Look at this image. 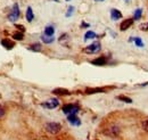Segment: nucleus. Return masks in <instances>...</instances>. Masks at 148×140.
I'll list each match as a JSON object with an SVG mask.
<instances>
[{
  "mask_svg": "<svg viewBox=\"0 0 148 140\" xmlns=\"http://www.w3.org/2000/svg\"><path fill=\"white\" fill-rule=\"evenodd\" d=\"M117 99H119V100H122V102H124V103H128V104H131V103H132V99L129 98V97H127V96H119Z\"/></svg>",
  "mask_w": 148,
  "mask_h": 140,
  "instance_id": "obj_19",
  "label": "nucleus"
},
{
  "mask_svg": "<svg viewBox=\"0 0 148 140\" xmlns=\"http://www.w3.org/2000/svg\"><path fill=\"white\" fill-rule=\"evenodd\" d=\"M133 41H134V45H136L137 47H139V48H143V47H144V42L141 41V39H140V38L136 36V38L133 39Z\"/></svg>",
  "mask_w": 148,
  "mask_h": 140,
  "instance_id": "obj_18",
  "label": "nucleus"
},
{
  "mask_svg": "<svg viewBox=\"0 0 148 140\" xmlns=\"http://www.w3.org/2000/svg\"><path fill=\"white\" fill-rule=\"evenodd\" d=\"M18 17H19V7L17 3H14L10 14L8 15V19H9L10 22H15Z\"/></svg>",
  "mask_w": 148,
  "mask_h": 140,
  "instance_id": "obj_3",
  "label": "nucleus"
},
{
  "mask_svg": "<svg viewBox=\"0 0 148 140\" xmlns=\"http://www.w3.org/2000/svg\"><path fill=\"white\" fill-rule=\"evenodd\" d=\"M133 24V19L132 18H128V19H124L122 23H121V26H120V29H121V31H125V30H128L130 26Z\"/></svg>",
  "mask_w": 148,
  "mask_h": 140,
  "instance_id": "obj_6",
  "label": "nucleus"
},
{
  "mask_svg": "<svg viewBox=\"0 0 148 140\" xmlns=\"http://www.w3.org/2000/svg\"><path fill=\"white\" fill-rule=\"evenodd\" d=\"M73 12H74V7L73 6H70V7H69V12L66 13V17H70V16L73 14Z\"/></svg>",
  "mask_w": 148,
  "mask_h": 140,
  "instance_id": "obj_22",
  "label": "nucleus"
},
{
  "mask_svg": "<svg viewBox=\"0 0 148 140\" xmlns=\"http://www.w3.org/2000/svg\"><path fill=\"white\" fill-rule=\"evenodd\" d=\"M97 35H96V33L95 32H92V31H88L87 33H86V35H84V40H88V39H95Z\"/></svg>",
  "mask_w": 148,
  "mask_h": 140,
  "instance_id": "obj_20",
  "label": "nucleus"
},
{
  "mask_svg": "<svg viewBox=\"0 0 148 140\" xmlns=\"http://www.w3.org/2000/svg\"><path fill=\"white\" fill-rule=\"evenodd\" d=\"M41 40L43 41V43H47V45H49V43H51V42H54V40H55V38L54 36H48V35H42L41 36Z\"/></svg>",
  "mask_w": 148,
  "mask_h": 140,
  "instance_id": "obj_15",
  "label": "nucleus"
},
{
  "mask_svg": "<svg viewBox=\"0 0 148 140\" xmlns=\"http://www.w3.org/2000/svg\"><path fill=\"white\" fill-rule=\"evenodd\" d=\"M45 128H46V131H47V132H49V133H51V135H56V133H58V132L60 131V129H62L60 124H59V123H56V122L47 123Z\"/></svg>",
  "mask_w": 148,
  "mask_h": 140,
  "instance_id": "obj_1",
  "label": "nucleus"
},
{
  "mask_svg": "<svg viewBox=\"0 0 148 140\" xmlns=\"http://www.w3.org/2000/svg\"><path fill=\"white\" fill-rule=\"evenodd\" d=\"M33 18H34V14H33L32 8L31 7H27V9H26V21L27 22H32Z\"/></svg>",
  "mask_w": 148,
  "mask_h": 140,
  "instance_id": "obj_12",
  "label": "nucleus"
},
{
  "mask_svg": "<svg viewBox=\"0 0 148 140\" xmlns=\"http://www.w3.org/2000/svg\"><path fill=\"white\" fill-rule=\"evenodd\" d=\"M13 38H14L15 40H23V38H24L23 32H16V33H14V34H13Z\"/></svg>",
  "mask_w": 148,
  "mask_h": 140,
  "instance_id": "obj_21",
  "label": "nucleus"
},
{
  "mask_svg": "<svg viewBox=\"0 0 148 140\" xmlns=\"http://www.w3.org/2000/svg\"><path fill=\"white\" fill-rule=\"evenodd\" d=\"M63 112L67 115H71V114H76L79 112V106L73 105V104H67V105L63 106Z\"/></svg>",
  "mask_w": 148,
  "mask_h": 140,
  "instance_id": "obj_2",
  "label": "nucleus"
},
{
  "mask_svg": "<svg viewBox=\"0 0 148 140\" xmlns=\"http://www.w3.org/2000/svg\"><path fill=\"white\" fill-rule=\"evenodd\" d=\"M67 120H69V122L71 123L72 125H80V124H81L80 120H79L77 116H76V114H71V115H69Z\"/></svg>",
  "mask_w": 148,
  "mask_h": 140,
  "instance_id": "obj_9",
  "label": "nucleus"
},
{
  "mask_svg": "<svg viewBox=\"0 0 148 140\" xmlns=\"http://www.w3.org/2000/svg\"><path fill=\"white\" fill-rule=\"evenodd\" d=\"M141 15H143V9H140V8L136 9L134 14H133V19H140Z\"/></svg>",
  "mask_w": 148,
  "mask_h": 140,
  "instance_id": "obj_16",
  "label": "nucleus"
},
{
  "mask_svg": "<svg viewBox=\"0 0 148 140\" xmlns=\"http://www.w3.org/2000/svg\"><path fill=\"white\" fill-rule=\"evenodd\" d=\"M143 128H144V130H145L146 132H148V120H146V121L144 122V124H143Z\"/></svg>",
  "mask_w": 148,
  "mask_h": 140,
  "instance_id": "obj_23",
  "label": "nucleus"
},
{
  "mask_svg": "<svg viewBox=\"0 0 148 140\" xmlns=\"http://www.w3.org/2000/svg\"><path fill=\"white\" fill-rule=\"evenodd\" d=\"M111 17L113 21H117L120 18H122V13L119 9H112L111 10Z\"/></svg>",
  "mask_w": 148,
  "mask_h": 140,
  "instance_id": "obj_10",
  "label": "nucleus"
},
{
  "mask_svg": "<svg viewBox=\"0 0 148 140\" xmlns=\"http://www.w3.org/2000/svg\"><path fill=\"white\" fill-rule=\"evenodd\" d=\"M99 92H104V89H101V88H89V89H87L86 90V93H88V95H92V93H99Z\"/></svg>",
  "mask_w": 148,
  "mask_h": 140,
  "instance_id": "obj_14",
  "label": "nucleus"
},
{
  "mask_svg": "<svg viewBox=\"0 0 148 140\" xmlns=\"http://www.w3.org/2000/svg\"><path fill=\"white\" fill-rule=\"evenodd\" d=\"M54 33H55V29H54V26H51V25L46 26V29H45V35L54 36Z\"/></svg>",
  "mask_w": 148,
  "mask_h": 140,
  "instance_id": "obj_13",
  "label": "nucleus"
},
{
  "mask_svg": "<svg viewBox=\"0 0 148 140\" xmlns=\"http://www.w3.org/2000/svg\"><path fill=\"white\" fill-rule=\"evenodd\" d=\"M91 64H93V65H97V66L105 65V64H106V57H104V56L98 57V58H96V59L91 60Z\"/></svg>",
  "mask_w": 148,
  "mask_h": 140,
  "instance_id": "obj_7",
  "label": "nucleus"
},
{
  "mask_svg": "<svg viewBox=\"0 0 148 140\" xmlns=\"http://www.w3.org/2000/svg\"><path fill=\"white\" fill-rule=\"evenodd\" d=\"M96 1H104V0H96Z\"/></svg>",
  "mask_w": 148,
  "mask_h": 140,
  "instance_id": "obj_26",
  "label": "nucleus"
},
{
  "mask_svg": "<svg viewBox=\"0 0 148 140\" xmlns=\"http://www.w3.org/2000/svg\"><path fill=\"white\" fill-rule=\"evenodd\" d=\"M1 45H2L6 49H13V48L15 47V43H14L12 40H9V39H3V40L1 41Z\"/></svg>",
  "mask_w": 148,
  "mask_h": 140,
  "instance_id": "obj_8",
  "label": "nucleus"
},
{
  "mask_svg": "<svg viewBox=\"0 0 148 140\" xmlns=\"http://www.w3.org/2000/svg\"><path fill=\"white\" fill-rule=\"evenodd\" d=\"M125 1H128V0H125Z\"/></svg>",
  "mask_w": 148,
  "mask_h": 140,
  "instance_id": "obj_28",
  "label": "nucleus"
},
{
  "mask_svg": "<svg viewBox=\"0 0 148 140\" xmlns=\"http://www.w3.org/2000/svg\"><path fill=\"white\" fill-rule=\"evenodd\" d=\"M3 115H5V108H3L2 106H0V119H1Z\"/></svg>",
  "mask_w": 148,
  "mask_h": 140,
  "instance_id": "obj_24",
  "label": "nucleus"
},
{
  "mask_svg": "<svg viewBox=\"0 0 148 140\" xmlns=\"http://www.w3.org/2000/svg\"><path fill=\"white\" fill-rule=\"evenodd\" d=\"M16 27L21 32H24V31H25V29H24V26H23V25H16Z\"/></svg>",
  "mask_w": 148,
  "mask_h": 140,
  "instance_id": "obj_25",
  "label": "nucleus"
},
{
  "mask_svg": "<svg viewBox=\"0 0 148 140\" xmlns=\"http://www.w3.org/2000/svg\"><path fill=\"white\" fill-rule=\"evenodd\" d=\"M66 1H69V0H66Z\"/></svg>",
  "mask_w": 148,
  "mask_h": 140,
  "instance_id": "obj_27",
  "label": "nucleus"
},
{
  "mask_svg": "<svg viewBox=\"0 0 148 140\" xmlns=\"http://www.w3.org/2000/svg\"><path fill=\"white\" fill-rule=\"evenodd\" d=\"M29 49H30V50H32V51H40V50H41V45H40V43L31 45Z\"/></svg>",
  "mask_w": 148,
  "mask_h": 140,
  "instance_id": "obj_17",
  "label": "nucleus"
},
{
  "mask_svg": "<svg viewBox=\"0 0 148 140\" xmlns=\"http://www.w3.org/2000/svg\"><path fill=\"white\" fill-rule=\"evenodd\" d=\"M99 50H100V42H98V41L91 43L90 46L86 47V49H84V51L87 54H96L98 53Z\"/></svg>",
  "mask_w": 148,
  "mask_h": 140,
  "instance_id": "obj_4",
  "label": "nucleus"
},
{
  "mask_svg": "<svg viewBox=\"0 0 148 140\" xmlns=\"http://www.w3.org/2000/svg\"><path fill=\"white\" fill-rule=\"evenodd\" d=\"M58 104H59L58 99H56V98H51V99L47 100L46 103H43L42 106H43V107H47V108H49V109H53V108H56V107L58 106Z\"/></svg>",
  "mask_w": 148,
  "mask_h": 140,
  "instance_id": "obj_5",
  "label": "nucleus"
},
{
  "mask_svg": "<svg viewBox=\"0 0 148 140\" xmlns=\"http://www.w3.org/2000/svg\"><path fill=\"white\" fill-rule=\"evenodd\" d=\"M53 92H54L55 95H58V96H67V95H70V93H71L69 90H66V89H62V88L55 89Z\"/></svg>",
  "mask_w": 148,
  "mask_h": 140,
  "instance_id": "obj_11",
  "label": "nucleus"
}]
</instances>
